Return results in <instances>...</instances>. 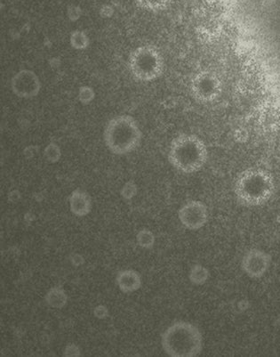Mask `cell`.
Masks as SVG:
<instances>
[{"mask_svg":"<svg viewBox=\"0 0 280 357\" xmlns=\"http://www.w3.org/2000/svg\"><path fill=\"white\" fill-rule=\"evenodd\" d=\"M208 157L207 144L194 134H181L173 138L167 154L173 168L186 175L201 172Z\"/></svg>","mask_w":280,"mask_h":357,"instance_id":"obj_1","label":"cell"},{"mask_svg":"<svg viewBox=\"0 0 280 357\" xmlns=\"http://www.w3.org/2000/svg\"><path fill=\"white\" fill-rule=\"evenodd\" d=\"M161 346L170 357H196L201 355L204 339L201 330L187 321H177L161 335Z\"/></svg>","mask_w":280,"mask_h":357,"instance_id":"obj_2","label":"cell"},{"mask_svg":"<svg viewBox=\"0 0 280 357\" xmlns=\"http://www.w3.org/2000/svg\"><path fill=\"white\" fill-rule=\"evenodd\" d=\"M275 192L272 175L263 169H251L241 173L235 182L234 194L244 207H260L270 201Z\"/></svg>","mask_w":280,"mask_h":357,"instance_id":"obj_3","label":"cell"},{"mask_svg":"<svg viewBox=\"0 0 280 357\" xmlns=\"http://www.w3.org/2000/svg\"><path fill=\"white\" fill-rule=\"evenodd\" d=\"M104 137L105 146L109 152L115 155H127L140 147L143 132L134 117L121 114L108 121Z\"/></svg>","mask_w":280,"mask_h":357,"instance_id":"obj_4","label":"cell"},{"mask_svg":"<svg viewBox=\"0 0 280 357\" xmlns=\"http://www.w3.org/2000/svg\"><path fill=\"white\" fill-rule=\"evenodd\" d=\"M127 66L132 76L140 82H153L165 72V60L157 47L143 45L128 56Z\"/></svg>","mask_w":280,"mask_h":357,"instance_id":"obj_5","label":"cell"},{"mask_svg":"<svg viewBox=\"0 0 280 357\" xmlns=\"http://www.w3.org/2000/svg\"><path fill=\"white\" fill-rule=\"evenodd\" d=\"M221 77L214 70H203L195 74L191 82V92L196 101L208 104L217 100L223 93Z\"/></svg>","mask_w":280,"mask_h":357,"instance_id":"obj_6","label":"cell"},{"mask_svg":"<svg viewBox=\"0 0 280 357\" xmlns=\"http://www.w3.org/2000/svg\"><path fill=\"white\" fill-rule=\"evenodd\" d=\"M179 221L189 231H199L208 224L209 211L207 205L199 200L183 204L178 211Z\"/></svg>","mask_w":280,"mask_h":357,"instance_id":"obj_7","label":"cell"},{"mask_svg":"<svg viewBox=\"0 0 280 357\" xmlns=\"http://www.w3.org/2000/svg\"><path fill=\"white\" fill-rule=\"evenodd\" d=\"M42 88L40 77L33 70H19L11 79V89L18 98L31 99L36 98Z\"/></svg>","mask_w":280,"mask_h":357,"instance_id":"obj_8","label":"cell"},{"mask_svg":"<svg viewBox=\"0 0 280 357\" xmlns=\"http://www.w3.org/2000/svg\"><path fill=\"white\" fill-rule=\"evenodd\" d=\"M272 262V256L268 252L260 249H251L244 254L241 268L249 278L260 279L268 273Z\"/></svg>","mask_w":280,"mask_h":357,"instance_id":"obj_9","label":"cell"},{"mask_svg":"<svg viewBox=\"0 0 280 357\" xmlns=\"http://www.w3.org/2000/svg\"><path fill=\"white\" fill-rule=\"evenodd\" d=\"M116 284L124 294H131L141 288L143 278L137 270L124 269L116 275Z\"/></svg>","mask_w":280,"mask_h":357,"instance_id":"obj_10","label":"cell"},{"mask_svg":"<svg viewBox=\"0 0 280 357\" xmlns=\"http://www.w3.org/2000/svg\"><path fill=\"white\" fill-rule=\"evenodd\" d=\"M70 211L77 218H84L91 213L93 202L88 192L76 189L69 198Z\"/></svg>","mask_w":280,"mask_h":357,"instance_id":"obj_11","label":"cell"},{"mask_svg":"<svg viewBox=\"0 0 280 357\" xmlns=\"http://www.w3.org/2000/svg\"><path fill=\"white\" fill-rule=\"evenodd\" d=\"M69 301L65 289L60 286H54L51 288L45 295V302L48 307L54 308V310H63Z\"/></svg>","mask_w":280,"mask_h":357,"instance_id":"obj_12","label":"cell"},{"mask_svg":"<svg viewBox=\"0 0 280 357\" xmlns=\"http://www.w3.org/2000/svg\"><path fill=\"white\" fill-rule=\"evenodd\" d=\"M209 278H210V272L201 264H195L189 270V280L193 285H204L207 284Z\"/></svg>","mask_w":280,"mask_h":357,"instance_id":"obj_13","label":"cell"},{"mask_svg":"<svg viewBox=\"0 0 280 357\" xmlns=\"http://www.w3.org/2000/svg\"><path fill=\"white\" fill-rule=\"evenodd\" d=\"M134 1L143 10L160 13L169 9L175 0H134Z\"/></svg>","mask_w":280,"mask_h":357,"instance_id":"obj_14","label":"cell"},{"mask_svg":"<svg viewBox=\"0 0 280 357\" xmlns=\"http://www.w3.org/2000/svg\"><path fill=\"white\" fill-rule=\"evenodd\" d=\"M135 240H137L138 246L143 250H153L156 243L155 234L148 228H143L138 231Z\"/></svg>","mask_w":280,"mask_h":357,"instance_id":"obj_15","label":"cell"},{"mask_svg":"<svg viewBox=\"0 0 280 357\" xmlns=\"http://www.w3.org/2000/svg\"><path fill=\"white\" fill-rule=\"evenodd\" d=\"M70 44L75 50H86L90 45L89 37L85 31H74L70 34Z\"/></svg>","mask_w":280,"mask_h":357,"instance_id":"obj_16","label":"cell"},{"mask_svg":"<svg viewBox=\"0 0 280 357\" xmlns=\"http://www.w3.org/2000/svg\"><path fill=\"white\" fill-rule=\"evenodd\" d=\"M44 157L48 162L57 163L62 158V150L56 143H49L45 148Z\"/></svg>","mask_w":280,"mask_h":357,"instance_id":"obj_17","label":"cell"},{"mask_svg":"<svg viewBox=\"0 0 280 357\" xmlns=\"http://www.w3.org/2000/svg\"><path fill=\"white\" fill-rule=\"evenodd\" d=\"M95 89L89 86H80L78 92L79 101L82 105H89L95 99Z\"/></svg>","mask_w":280,"mask_h":357,"instance_id":"obj_18","label":"cell"},{"mask_svg":"<svg viewBox=\"0 0 280 357\" xmlns=\"http://www.w3.org/2000/svg\"><path fill=\"white\" fill-rule=\"evenodd\" d=\"M138 194L137 185L133 181H128L122 186L120 190L121 197L125 201H131Z\"/></svg>","mask_w":280,"mask_h":357,"instance_id":"obj_19","label":"cell"},{"mask_svg":"<svg viewBox=\"0 0 280 357\" xmlns=\"http://www.w3.org/2000/svg\"><path fill=\"white\" fill-rule=\"evenodd\" d=\"M81 354V349L77 344L69 343L64 347L63 355L65 357H79Z\"/></svg>","mask_w":280,"mask_h":357,"instance_id":"obj_20","label":"cell"},{"mask_svg":"<svg viewBox=\"0 0 280 357\" xmlns=\"http://www.w3.org/2000/svg\"><path fill=\"white\" fill-rule=\"evenodd\" d=\"M93 315L99 320H105L109 317V310L105 305H96L93 310Z\"/></svg>","mask_w":280,"mask_h":357,"instance_id":"obj_21","label":"cell"},{"mask_svg":"<svg viewBox=\"0 0 280 357\" xmlns=\"http://www.w3.org/2000/svg\"><path fill=\"white\" fill-rule=\"evenodd\" d=\"M85 257L79 253H72L70 255V262L75 268H79L85 264Z\"/></svg>","mask_w":280,"mask_h":357,"instance_id":"obj_22","label":"cell"},{"mask_svg":"<svg viewBox=\"0 0 280 357\" xmlns=\"http://www.w3.org/2000/svg\"><path fill=\"white\" fill-rule=\"evenodd\" d=\"M68 16H69L70 21H78L80 16H81V10H80L79 6H70V8L68 9Z\"/></svg>","mask_w":280,"mask_h":357,"instance_id":"obj_23","label":"cell"},{"mask_svg":"<svg viewBox=\"0 0 280 357\" xmlns=\"http://www.w3.org/2000/svg\"><path fill=\"white\" fill-rule=\"evenodd\" d=\"M21 195L18 191H12L10 194H9V201L13 202H16L20 200Z\"/></svg>","mask_w":280,"mask_h":357,"instance_id":"obj_24","label":"cell"}]
</instances>
